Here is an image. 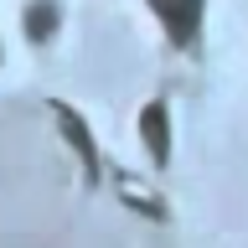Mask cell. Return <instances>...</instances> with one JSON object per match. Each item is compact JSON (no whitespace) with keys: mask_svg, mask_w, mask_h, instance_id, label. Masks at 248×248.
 I'll list each match as a JSON object with an SVG mask.
<instances>
[{"mask_svg":"<svg viewBox=\"0 0 248 248\" xmlns=\"http://www.w3.org/2000/svg\"><path fill=\"white\" fill-rule=\"evenodd\" d=\"M52 26H57V11H52V5H36V11H26V31L31 36H36V42H42V36H52Z\"/></svg>","mask_w":248,"mask_h":248,"instance_id":"3","label":"cell"},{"mask_svg":"<svg viewBox=\"0 0 248 248\" xmlns=\"http://www.w3.org/2000/svg\"><path fill=\"white\" fill-rule=\"evenodd\" d=\"M140 129H145V150H150V160H166V155H170V119H166V104H145Z\"/></svg>","mask_w":248,"mask_h":248,"instance_id":"2","label":"cell"},{"mask_svg":"<svg viewBox=\"0 0 248 248\" xmlns=\"http://www.w3.org/2000/svg\"><path fill=\"white\" fill-rule=\"evenodd\" d=\"M150 11L160 16V26L170 31V42L176 46H191L202 31V11H207V0H150Z\"/></svg>","mask_w":248,"mask_h":248,"instance_id":"1","label":"cell"}]
</instances>
